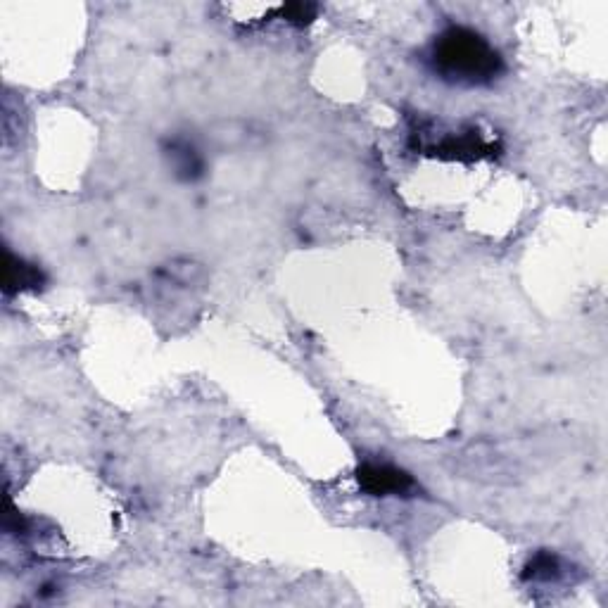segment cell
<instances>
[{"mask_svg": "<svg viewBox=\"0 0 608 608\" xmlns=\"http://www.w3.org/2000/svg\"><path fill=\"white\" fill-rule=\"evenodd\" d=\"M316 12H319V8L312 3H288L281 8V17L285 22L295 24V27H307L316 19Z\"/></svg>", "mask_w": 608, "mask_h": 608, "instance_id": "obj_6", "label": "cell"}, {"mask_svg": "<svg viewBox=\"0 0 608 608\" xmlns=\"http://www.w3.org/2000/svg\"><path fill=\"white\" fill-rule=\"evenodd\" d=\"M428 60L435 74L459 86H487L504 72L502 55L492 43L478 31L456 24L435 36Z\"/></svg>", "mask_w": 608, "mask_h": 608, "instance_id": "obj_1", "label": "cell"}, {"mask_svg": "<svg viewBox=\"0 0 608 608\" xmlns=\"http://www.w3.org/2000/svg\"><path fill=\"white\" fill-rule=\"evenodd\" d=\"M164 155L181 181H198L205 174V157L188 138H169Z\"/></svg>", "mask_w": 608, "mask_h": 608, "instance_id": "obj_3", "label": "cell"}, {"mask_svg": "<svg viewBox=\"0 0 608 608\" xmlns=\"http://www.w3.org/2000/svg\"><path fill=\"white\" fill-rule=\"evenodd\" d=\"M46 283V276L36 264L24 262L22 257H15L10 250H5V295L22 293V290H38Z\"/></svg>", "mask_w": 608, "mask_h": 608, "instance_id": "obj_4", "label": "cell"}, {"mask_svg": "<svg viewBox=\"0 0 608 608\" xmlns=\"http://www.w3.org/2000/svg\"><path fill=\"white\" fill-rule=\"evenodd\" d=\"M357 483L371 497H409L418 487L404 468L378 464V461H364L357 468Z\"/></svg>", "mask_w": 608, "mask_h": 608, "instance_id": "obj_2", "label": "cell"}, {"mask_svg": "<svg viewBox=\"0 0 608 608\" xmlns=\"http://www.w3.org/2000/svg\"><path fill=\"white\" fill-rule=\"evenodd\" d=\"M561 575V559L556 554H549V551H542V554L532 556L528 561V566L523 570L525 580H535V582H551Z\"/></svg>", "mask_w": 608, "mask_h": 608, "instance_id": "obj_5", "label": "cell"}]
</instances>
